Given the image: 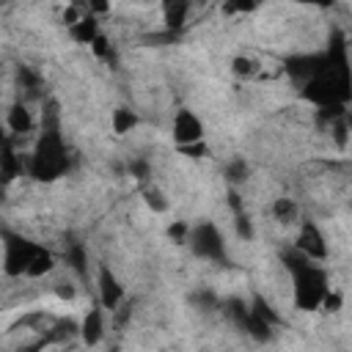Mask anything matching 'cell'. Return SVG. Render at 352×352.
<instances>
[{"mask_svg":"<svg viewBox=\"0 0 352 352\" xmlns=\"http://www.w3.org/2000/svg\"><path fill=\"white\" fill-rule=\"evenodd\" d=\"M286 270L292 275V294H294V308L300 311H316L327 294V272L322 261H314L297 250L283 256Z\"/></svg>","mask_w":352,"mask_h":352,"instance_id":"cell-1","label":"cell"},{"mask_svg":"<svg viewBox=\"0 0 352 352\" xmlns=\"http://www.w3.org/2000/svg\"><path fill=\"white\" fill-rule=\"evenodd\" d=\"M69 168V157H66V146L58 135L55 126H44L41 138L28 160V173L38 182H52L58 176H63Z\"/></svg>","mask_w":352,"mask_h":352,"instance_id":"cell-2","label":"cell"},{"mask_svg":"<svg viewBox=\"0 0 352 352\" xmlns=\"http://www.w3.org/2000/svg\"><path fill=\"white\" fill-rule=\"evenodd\" d=\"M38 245L25 239V236H16L11 231L3 234V270L8 278H16V275H25L33 256H36Z\"/></svg>","mask_w":352,"mask_h":352,"instance_id":"cell-3","label":"cell"},{"mask_svg":"<svg viewBox=\"0 0 352 352\" xmlns=\"http://www.w3.org/2000/svg\"><path fill=\"white\" fill-rule=\"evenodd\" d=\"M190 245H192V253L198 258H209V261H220L223 253H226L223 234L214 223H198L190 231Z\"/></svg>","mask_w":352,"mask_h":352,"instance_id":"cell-4","label":"cell"},{"mask_svg":"<svg viewBox=\"0 0 352 352\" xmlns=\"http://www.w3.org/2000/svg\"><path fill=\"white\" fill-rule=\"evenodd\" d=\"M294 250L314 258V261H324L327 258V239L324 234L319 231V226L314 220H302L300 223V231H297V239H294Z\"/></svg>","mask_w":352,"mask_h":352,"instance_id":"cell-5","label":"cell"},{"mask_svg":"<svg viewBox=\"0 0 352 352\" xmlns=\"http://www.w3.org/2000/svg\"><path fill=\"white\" fill-rule=\"evenodd\" d=\"M170 135H173V143H176V146L204 140V121H201V118H198L192 110L182 107V110H176V116H173Z\"/></svg>","mask_w":352,"mask_h":352,"instance_id":"cell-6","label":"cell"},{"mask_svg":"<svg viewBox=\"0 0 352 352\" xmlns=\"http://www.w3.org/2000/svg\"><path fill=\"white\" fill-rule=\"evenodd\" d=\"M96 292H99V302H102V308L104 311H118V305L124 302V286H121V280L116 278V272L107 267V264H102L99 267V275H96Z\"/></svg>","mask_w":352,"mask_h":352,"instance_id":"cell-7","label":"cell"},{"mask_svg":"<svg viewBox=\"0 0 352 352\" xmlns=\"http://www.w3.org/2000/svg\"><path fill=\"white\" fill-rule=\"evenodd\" d=\"M80 338H82L85 346H96L104 338V308H102V302L85 311V316L80 322Z\"/></svg>","mask_w":352,"mask_h":352,"instance_id":"cell-8","label":"cell"},{"mask_svg":"<svg viewBox=\"0 0 352 352\" xmlns=\"http://www.w3.org/2000/svg\"><path fill=\"white\" fill-rule=\"evenodd\" d=\"M160 6H162V22L168 30H179L190 19V8H192L190 0H160Z\"/></svg>","mask_w":352,"mask_h":352,"instance_id":"cell-9","label":"cell"},{"mask_svg":"<svg viewBox=\"0 0 352 352\" xmlns=\"http://www.w3.org/2000/svg\"><path fill=\"white\" fill-rule=\"evenodd\" d=\"M6 126H8V132L11 135H28V132H33V126H36V121H33V113L22 104V102H14L11 107H8V113H6Z\"/></svg>","mask_w":352,"mask_h":352,"instance_id":"cell-10","label":"cell"},{"mask_svg":"<svg viewBox=\"0 0 352 352\" xmlns=\"http://www.w3.org/2000/svg\"><path fill=\"white\" fill-rule=\"evenodd\" d=\"M66 33H69V38L74 44H91L99 36V19H96V14L85 11L72 28H66Z\"/></svg>","mask_w":352,"mask_h":352,"instance_id":"cell-11","label":"cell"},{"mask_svg":"<svg viewBox=\"0 0 352 352\" xmlns=\"http://www.w3.org/2000/svg\"><path fill=\"white\" fill-rule=\"evenodd\" d=\"M52 270H55V256H52L47 248L38 245V250H36V256H33V261H30L25 278H44V275H50Z\"/></svg>","mask_w":352,"mask_h":352,"instance_id":"cell-12","label":"cell"},{"mask_svg":"<svg viewBox=\"0 0 352 352\" xmlns=\"http://www.w3.org/2000/svg\"><path fill=\"white\" fill-rule=\"evenodd\" d=\"M3 182H14L16 176H22V157L16 154V148L11 146V140H6V148H3Z\"/></svg>","mask_w":352,"mask_h":352,"instance_id":"cell-13","label":"cell"},{"mask_svg":"<svg viewBox=\"0 0 352 352\" xmlns=\"http://www.w3.org/2000/svg\"><path fill=\"white\" fill-rule=\"evenodd\" d=\"M272 217L278 220V223H283V226H292L297 217H300V206L294 204V198H275L272 201Z\"/></svg>","mask_w":352,"mask_h":352,"instance_id":"cell-14","label":"cell"},{"mask_svg":"<svg viewBox=\"0 0 352 352\" xmlns=\"http://www.w3.org/2000/svg\"><path fill=\"white\" fill-rule=\"evenodd\" d=\"M110 126L116 135H126L138 126V113L129 110V107H116L113 110V118H110Z\"/></svg>","mask_w":352,"mask_h":352,"instance_id":"cell-15","label":"cell"},{"mask_svg":"<svg viewBox=\"0 0 352 352\" xmlns=\"http://www.w3.org/2000/svg\"><path fill=\"white\" fill-rule=\"evenodd\" d=\"M258 72H261V66H258L256 58H250V55H236V58H231V74H234V77H239V80H253Z\"/></svg>","mask_w":352,"mask_h":352,"instance_id":"cell-16","label":"cell"},{"mask_svg":"<svg viewBox=\"0 0 352 352\" xmlns=\"http://www.w3.org/2000/svg\"><path fill=\"white\" fill-rule=\"evenodd\" d=\"M248 173H250V168H248V162H245L242 157L228 160L226 168H223V176H226L228 184H242V182H248Z\"/></svg>","mask_w":352,"mask_h":352,"instance_id":"cell-17","label":"cell"},{"mask_svg":"<svg viewBox=\"0 0 352 352\" xmlns=\"http://www.w3.org/2000/svg\"><path fill=\"white\" fill-rule=\"evenodd\" d=\"M143 201H146V206H148L151 212H157V214L168 212V206H170V201L165 198V192H162L160 187H146V190H143Z\"/></svg>","mask_w":352,"mask_h":352,"instance_id":"cell-18","label":"cell"},{"mask_svg":"<svg viewBox=\"0 0 352 352\" xmlns=\"http://www.w3.org/2000/svg\"><path fill=\"white\" fill-rule=\"evenodd\" d=\"M190 226L187 223H182V220H176V223H170L168 226V236L176 242V245H184V242H190Z\"/></svg>","mask_w":352,"mask_h":352,"instance_id":"cell-19","label":"cell"},{"mask_svg":"<svg viewBox=\"0 0 352 352\" xmlns=\"http://www.w3.org/2000/svg\"><path fill=\"white\" fill-rule=\"evenodd\" d=\"M179 151H182L184 157H190V160H201V157L209 154V146H206V140H195V143H184V146H179Z\"/></svg>","mask_w":352,"mask_h":352,"instance_id":"cell-20","label":"cell"},{"mask_svg":"<svg viewBox=\"0 0 352 352\" xmlns=\"http://www.w3.org/2000/svg\"><path fill=\"white\" fill-rule=\"evenodd\" d=\"M52 292H55V297H58V300H66V302H72V300L77 297V289H74V283H72V280H66V278L55 280Z\"/></svg>","mask_w":352,"mask_h":352,"instance_id":"cell-21","label":"cell"},{"mask_svg":"<svg viewBox=\"0 0 352 352\" xmlns=\"http://www.w3.org/2000/svg\"><path fill=\"white\" fill-rule=\"evenodd\" d=\"M324 314H338L341 308H344V297L338 294V292H333V289H327V294H324V300H322V305H319Z\"/></svg>","mask_w":352,"mask_h":352,"instance_id":"cell-22","label":"cell"},{"mask_svg":"<svg viewBox=\"0 0 352 352\" xmlns=\"http://www.w3.org/2000/svg\"><path fill=\"white\" fill-rule=\"evenodd\" d=\"M256 8H258V0H226V11H234V14H248Z\"/></svg>","mask_w":352,"mask_h":352,"instance_id":"cell-23","label":"cell"},{"mask_svg":"<svg viewBox=\"0 0 352 352\" xmlns=\"http://www.w3.org/2000/svg\"><path fill=\"white\" fill-rule=\"evenodd\" d=\"M234 226H236V234H239L242 239H250V236H253V226H250V217H248V214L236 212V220H234Z\"/></svg>","mask_w":352,"mask_h":352,"instance_id":"cell-24","label":"cell"},{"mask_svg":"<svg viewBox=\"0 0 352 352\" xmlns=\"http://www.w3.org/2000/svg\"><path fill=\"white\" fill-rule=\"evenodd\" d=\"M88 47L94 50V55H96V58H107V55H110V41H107L102 33H99V36H96V38H94Z\"/></svg>","mask_w":352,"mask_h":352,"instance_id":"cell-25","label":"cell"},{"mask_svg":"<svg viewBox=\"0 0 352 352\" xmlns=\"http://www.w3.org/2000/svg\"><path fill=\"white\" fill-rule=\"evenodd\" d=\"M85 11H91V14L102 16V14H107V11H110V0H85Z\"/></svg>","mask_w":352,"mask_h":352,"instance_id":"cell-26","label":"cell"},{"mask_svg":"<svg viewBox=\"0 0 352 352\" xmlns=\"http://www.w3.org/2000/svg\"><path fill=\"white\" fill-rule=\"evenodd\" d=\"M294 3H308V6H330L333 0H294Z\"/></svg>","mask_w":352,"mask_h":352,"instance_id":"cell-27","label":"cell"}]
</instances>
